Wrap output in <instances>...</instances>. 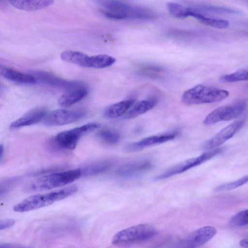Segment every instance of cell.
<instances>
[{
	"instance_id": "1",
	"label": "cell",
	"mask_w": 248,
	"mask_h": 248,
	"mask_svg": "<svg viewBox=\"0 0 248 248\" xmlns=\"http://www.w3.org/2000/svg\"><path fill=\"white\" fill-rule=\"evenodd\" d=\"M104 9L102 13L108 18L115 19H137L150 20L155 15L151 10L131 5L116 0H95Z\"/></svg>"
},
{
	"instance_id": "2",
	"label": "cell",
	"mask_w": 248,
	"mask_h": 248,
	"mask_svg": "<svg viewBox=\"0 0 248 248\" xmlns=\"http://www.w3.org/2000/svg\"><path fill=\"white\" fill-rule=\"evenodd\" d=\"M80 168L65 171H52L28 183L24 189L26 192H35L50 190L64 186L79 178Z\"/></svg>"
},
{
	"instance_id": "3",
	"label": "cell",
	"mask_w": 248,
	"mask_h": 248,
	"mask_svg": "<svg viewBox=\"0 0 248 248\" xmlns=\"http://www.w3.org/2000/svg\"><path fill=\"white\" fill-rule=\"evenodd\" d=\"M78 190V187L73 185L47 193L33 195L15 205L13 210L22 213L39 209L67 198Z\"/></svg>"
},
{
	"instance_id": "4",
	"label": "cell",
	"mask_w": 248,
	"mask_h": 248,
	"mask_svg": "<svg viewBox=\"0 0 248 248\" xmlns=\"http://www.w3.org/2000/svg\"><path fill=\"white\" fill-rule=\"evenodd\" d=\"M229 95L226 90L200 84L184 92L181 100L183 104L192 106L218 102Z\"/></svg>"
},
{
	"instance_id": "5",
	"label": "cell",
	"mask_w": 248,
	"mask_h": 248,
	"mask_svg": "<svg viewBox=\"0 0 248 248\" xmlns=\"http://www.w3.org/2000/svg\"><path fill=\"white\" fill-rule=\"evenodd\" d=\"M157 234L156 229L148 224H140L122 230L113 236L111 243L116 246H125L149 240Z\"/></svg>"
},
{
	"instance_id": "6",
	"label": "cell",
	"mask_w": 248,
	"mask_h": 248,
	"mask_svg": "<svg viewBox=\"0 0 248 248\" xmlns=\"http://www.w3.org/2000/svg\"><path fill=\"white\" fill-rule=\"evenodd\" d=\"M100 124L97 123H89L79 127L61 132L50 140V145L57 149L73 150L83 135L98 128Z\"/></svg>"
},
{
	"instance_id": "7",
	"label": "cell",
	"mask_w": 248,
	"mask_h": 248,
	"mask_svg": "<svg viewBox=\"0 0 248 248\" xmlns=\"http://www.w3.org/2000/svg\"><path fill=\"white\" fill-rule=\"evenodd\" d=\"M245 100H240L229 105L219 107L209 113L203 121L205 125H211L222 121L235 119L247 109Z\"/></svg>"
},
{
	"instance_id": "8",
	"label": "cell",
	"mask_w": 248,
	"mask_h": 248,
	"mask_svg": "<svg viewBox=\"0 0 248 248\" xmlns=\"http://www.w3.org/2000/svg\"><path fill=\"white\" fill-rule=\"evenodd\" d=\"M221 151L222 149L220 148H215L204 153L197 157L190 158L183 161L170 168L159 175H158L155 178V180H160L183 172L210 159L219 154Z\"/></svg>"
},
{
	"instance_id": "9",
	"label": "cell",
	"mask_w": 248,
	"mask_h": 248,
	"mask_svg": "<svg viewBox=\"0 0 248 248\" xmlns=\"http://www.w3.org/2000/svg\"><path fill=\"white\" fill-rule=\"evenodd\" d=\"M84 109L68 110L58 109L46 113L43 119L44 124L53 126L69 124L76 122L86 115Z\"/></svg>"
},
{
	"instance_id": "10",
	"label": "cell",
	"mask_w": 248,
	"mask_h": 248,
	"mask_svg": "<svg viewBox=\"0 0 248 248\" xmlns=\"http://www.w3.org/2000/svg\"><path fill=\"white\" fill-rule=\"evenodd\" d=\"M35 79L36 82H39L42 84L59 88L65 90H69L83 84L79 81L68 80L58 77L48 72L32 70L29 72Z\"/></svg>"
},
{
	"instance_id": "11",
	"label": "cell",
	"mask_w": 248,
	"mask_h": 248,
	"mask_svg": "<svg viewBox=\"0 0 248 248\" xmlns=\"http://www.w3.org/2000/svg\"><path fill=\"white\" fill-rule=\"evenodd\" d=\"M244 124V120L230 124L206 141L203 148L206 150H212L219 147L232 138L243 126Z\"/></svg>"
},
{
	"instance_id": "12",
	"label": "cell",
	"mask_w": 248,
	"mask_h": 248,
	"mask_svg": "<svg viewBox=\"0 0 248 248\" xmlns=\"http://www.w3.org/2000/svg\"><path fill=\"white\" fill-rule=\"evenodd\" d=\"M61 59L67 62L82 67L99 68V55L89 56L81 52L66 50L61 55Z\"/></svg>"
},
{
	"instance_id": "13",
	"label": "cell",
	"mask_w": 248,
	"mask_h": 248,
	"mask_svg": "<svg viewBox=\"0 0 248 248\" xmlns=\"http://www.w3.org/2000/svg\"><path fill=\"white\" fill-rule=\"evenodd\" d=\"M216 229L211 226L200 228L182 241L184 247L195 248L201 246L211 240L216 234Z\"/></svg>"
},
{
	"instance_id": "14",
	"label": "cell",
	"mask_w": 248,
	"mask_h": 248,
	"mask_svg": "<svg viewBox=\"0 0 248 248\" xmlns=\"http://www.w3.org/2000/svg\"><path fill=\"white\" fill-rule=\"evenodd\" d=\"M177 132L151 136L137 142L129 144L125 147L127 151H135L145 147L162 143L174 139L177 136Z\"/></svg>"
},
{
	"instance_id": "15",
	"label": "cell",
	"mask_w": 248,
	"mask_h": 248,
	"mask_svg": "<svg viewBox=\"0 0 248 248\" xmlns=\"http://www.w3.org/2000/svg\"><path fill=\"white\" fill-rule=\"evenodd\" d=\"M89 90L85 84L65 90L59 98L58 103L62 107H70L83 99L88 93Z\"/></svg>"
},
{
	"instance_id": "16",
	"label": "cell",
	"mask_w": 248,
	"mask_h": 248,
	"mask_svg": "<svg viewBox=\"0 0 248 248\" xmlns=\"http://www.w3.org/2000/svg\"><path fill=\"white\" fill-rule=\"evenodd\" d=\"M46 113V110L42 108L32 109L14 121L10 124V128L15 129L35 124L43 120Z\"/></svg>"
},
{
	"instance_id": "17",
	"label": "cell",
	"mask_w": 248,
	"mask_h": 248,
	"mask_svg": "<svg viewBox=\"0 0 248 248\" xmlns=\"http://www.w3.org/2000/svg\"><path fill=\"white\" fill-rule=\"evenodd\" d=\"M152 166L147 160H139L129 162L119 167L117 174L123 177H129L136 175L149 170Z\"/></svg>"
},
{
	"instance_id": "18",
	"label": "cell",
	"mask_w": 248,
	"mask_h": 248,
	"mask_svg": "<svg viewBox=\"0 0 248 248\" xmlns=\"http://www.w3.org/2000/svg\"><path fill=\"white\" fill-rule=\"evenodd\" d=\"M157 101L155 98L139 101L134 104L124 115L125 119L135 118L140 115L145 113L155 106Z\"/></svg>"
},
{
	"instance_id": "19",
	"label": "cell",
	"mask_w": 248,
	"mask_h": 248,
	"mask_svg": "<svg viewBox=\"0 0 248 248\" xmlns=\"http://www.w3.org/2000/svg\"><path fill=\"white\" fill-rule=\"evenodd\" d=\"M0 76L9 80L22 84H34L35 78L30 74H26L0 64Z\"/></svg>"
},
{
	"instance_id": "20",
	"label": "cell",
	"mask_w": 248,
	"mask_h": 248,
	"mask_svg": "<svg viewBox=\"0 0 248 248\" xmlns=\"http://www.w3.org/2000/svg\"><path fill=\"white\" fill-rule=\"evenodd\" d=\"M15 8L33 11L47 7L54 2V0H7Z\"/></svg>"
},
{
	"instance_id": "21",
	"label": "cell",
	"mask_w": 248,
	"mask_h": 248,
	"mask_svg": "<svg viewBox=\"0 0 248 248\" xmlns=\"http://www.w3.org/2000/svg\"><path fill=\"white\" fill-rule=\"evenodd\" d=\"M111 160L103 159L91 163L82 168H80L82 176H92L104 173L108 170L113 165Z\"/></svg>"
},
{
	"instance_id": "22",
	"label": "cell",
	"mask_w": 248,
	"mask_h": 248,
	"mask_svg": "<svg viewBox=\"0 0 248 248\" xmlns=\"http://www.w3.org/2000/svg\"><path fill=\"white\" fill-rule=\"evenodd\" d=\"M135 99L122 100L107 107L104 111V116L109 119L118 118L124 115L135 102Z\"/></svg>"
},
{
	"instance_id": "23",
	"label": "cell",
	"mask_w": 248,
	"mask_h": 248,
	"mask_svg": "<svg viewBox=\"0 0 248 248\" xmlns=\"http://www.w3.org/2000/svg\"><path fill=\"white\" fill-rule=\"evenodd\" d=\"M190 10L189 16L194 17L202 24L221 29L227 28L229 26V22L226 20L208 17L196 11L193 8H190Z\"/></svg>"
},
{
	"instance_id": "24",
	"label": "cell",
	"mask_w": 248,
	"mask_h": 248,
	"mask_svg": "<svg viewBox=\"0 0 248 248\" xmlns=\"http://www.w3.org/2000/svg\"><path fill=\"white\" fill-rule=\"evenodd\" d=\"M23 179L21 176L16 175L0 180V198L2 197L14 189Z\"/></svg>"
},
{
	"instance_id": "25",
	"label": "cell",
	"mask_w": 248,
	"mask_h": 248,
	"mask_svg": "<svg viewBox=\"0 0 248 248\" xmlns=\"http://www.w3.org/2000/svg\"><path fill=\"white\" fill-rule=\"evenodd\" d=\"M170 14L172 16L180 19H184L189 16L190 8L173 2H168L167 4Z\"/></svg>"
},
{
	"instance_id": "26",
	"label": "cell",
	"mask_w": 248,
	"mask_h": 248,
	"mask_svg": "<svg viewBox=\"0 0 248 248\" xmlns=\"http://www.w3.org/2000/svg\"><path fill=\"white\" fill-rule=\"evenodd\" d=\"M248 79V71L247 69H240L236 72L222 76L220 80L223 82H235L247 81Z\"/></svg>"
},
{
	"instance_id": "27",
	"label": "cell",
	"mask_w": 248,
	"mask_h": 248,
	"mask_svg": "<svg viewBox=\"0 0 248 248\" xmlns=\"http://www.w3.org/2000/svg\"><path fill=\"white\" fill-rule=\"evenodd\" d=\"M99 138L104 142L108 144L117 143L120 139V135L115 130L103 129L98 133Z\"/></svg>"
},
{
	"instance_id": "28",
	"label": "cell",
	"mask_w": 248,
	"mask_h": 248,
	"mask_svg": "<svg viewBox=\"0 0 248 248\" xmlns=\"http://www.w3.org/2000/svg\"><path fill=\"white\" fill-rule=\"evenodd\" d=\"M248 215L247 209L237 213L229 220V225L233 227H241L247 226L248 223Z\"/></svg>"
},
{
	"instance_id": "29",
	"label": "cell",
	"mask_w": 248,
	"mask_h": 248,
	"mask_svg": "<svg viewBox=\"0 0 248 248\" xmlns=\"http://www.w3.org/2000/svg\"><path fill=\"white\" fill-rule=\"evenodd\" d=\"M248 180V176L247 175H246V176H244V177L238 179L237 180H235L230 183H227L218 186L215 188V190L216 191L230 190L239 187L247 183Z\"/></svg>"
},
{
	"instance_id": "30",
	"label": "cell",
	"mask_w": 248,
	"mask_h": 248,
	"mask_svg": "<svg viewBox=\"0 0 248 248\" xmlns=\"http://www.w3.org/2000/svg\"><path fill=\"white\" fill-rule=\"evenodd\" d=\"M197 10H202V11H204L206 12H215V13H236L235 11L233 9H230L228 8L221 7H217L214 6H210V5H203L201 6L200 7L197 8H195Z\"/></svg>"
},
{
	"instance_id": "31",
	"label": "cell",
	"mask_w": 248,
	"mask_h": 248,
	"mask_svg": "<svg viewBox=\"0 0 248 248\" xmlns=\"http://www.w3.org/2000/svg\"><path fill=\"white\" fill-rule=\"evenodd\" d=\"M161 69L160 68L152 66H145L141 68L140 72L147 76H157V73L161 72Z\"/></svg>"
},
{
	"instance_id": "32",
	"label": "cell",
	"mask_w": 248,
	"mask_h": 248,
	"mask_svg": "<svg viewBox=\"0 0 248 248\" xmlns=\"http://www.w3.org/2000/svg\"><path fill=\"white\" fill-rule=\"evenodd\" d=\"M15 220L13 219H5L0 220V230L10 228L14 225Z\"/></svg>"
},
{
	"instance_id": "33",
	"label": "cell",
	"mask_w": 248,
	"mask_h": 248,
	"mask_svg": "<svg viewBox=\"0 0 248 248\" xmlns=\"http://www.w3.org/2000/svg\"><path fill=\"white\" fill-rule=\"evenodd\" d=\"M21 246L8 243H0V248H15Z\"/></svg>"
},
{
	"instance_id": "34",
	"label": "cell",
	"mask_w": 248,
	"mask_h": 248,
	"mask_svg": "<svg viewBox=\"0 0 248 248\" xmlns=\"http://www.w3.org/2000/svg\"><path fill=\"white\" fill-rule=\"evenodd\" d=\"M240 245L243 248L248 247V241L247 238H244L240 241Z\"/></svg>"
},
{
	"instance_id": "35",
	"label": "cell",
	"mask_w": 248,
	"mask_h": 248,
	"mask_svg": "<svg viewBox=\"0 0 248 248\" xmlns=\"http://www.w3.org/2000/svg\"><path fill=\"white\" fill-rule=\"evenodd\" d=\"M4 155V148L2 145L0 144V163L1 162Z\"/></svg>"
},
{
	"instance_id": "36",
	"label": "cell",
	"mask_w": 248,
	"mask_h": 248,
	"mask_svg": "<svg viewBox=\"0 0 248 248\" xmlns=\"http://www.w3.org/2000/svg\"></svg>"
}]
</instances>
